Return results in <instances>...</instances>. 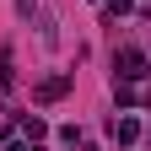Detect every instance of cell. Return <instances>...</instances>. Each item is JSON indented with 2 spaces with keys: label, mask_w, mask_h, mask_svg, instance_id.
I'll return each mask as SVG.
<instances>
[{
  "label": "cell",
  "mask_w": 151,
  "mask_h": 151,
  "mask_svg": "<svg viewBox=\"0 0 151 151\" xmlns=\"http://www.w3.org/2000/svg\"><path fill=\"white\" fill-rule=\"evenodd\" d=\"M113 76H119V81H146V76H151V60H146V54L140 49H119V54H113Z\"/></svg>",
  "instance_id": "cell-1"
},
{
  "label": "cell",
  "mask_w": 151,
  "mask_h": 151,
  "mask_svg": "<svg viewBox=\"0 0 151 151\" xmlns=\"http://www.w3.org/2000/svg\"><path fill=\"white\" fill-rule=\"evenodd\" d=\"M65 92H70V76H49V81H38L32 97H38V103H60Z\"/></svg>",
  "instance_id": "cell-2"
},
{
  "label": "cell",
  "mask_w": 151,
  "mask_h": 151,
  "mask_svg": "<svg viewBox=\"0 0 151 151\" xmlns=\"http://www.w3.org/2000/svg\"><path fill=\"white\" fill-rule=\"evenodd\" d=\"M113 140H119V146H135L140 140V119H135V113H119V119H113Z\"/></svg>",
  "instance_id": "cell-3"
},
{
  "label": "cell",
  "mask_w": 151,
  "mask_h": 151,
  "mask_svg": "<svg viewBox=\"0 0 151 151\" xmlns=\"http://www.w3.org/2000/svg\"><path fill=\"white\" fill-rule=\"evenodd\" d=\"M16 129H22L27 140H43V135H49V119H43V113H22V119H16Z\"/></svg>",
  "instance_id": "cell-4"
},
{
  "label": "cell",
  "mask_w": 151,
  "mask_h": 151,
  "mask_svg": "<svg viewBox=\"0 0 151 151\" xmlns=\"http://www.w3.org/2000/svg\"><path fill=\"white\" fill-rule=\"evenodd\" d=\"M103 11H108V22H119V16L135 11V0H103Z\"/></svg>",
  "instance_id": "cell-5"
},
{
  "label": "cell",
  "mask_w": 151,
  "mask_h": 151,
  "mask_svg": "<svg viewBox=\"0 0 151 151\" xmlns=\"http://www.w3.org/2000/svg\"><path fill=\"white\" fill-rule=\"evenodd\" d=\"M6 151H43V140H16V135H11V140H6Z\"/></svg>",
  "instance_id": "cell-6"
},
{
  "label": "cell",
  "mask_w": 151,
  "mask_h": 151,
  "mask_svg": "<svg viewBox=\"0 0 151 151\" xmlns=\"http://www.w3.org/2000/svg\"><path fill=\"white\" fill-rule=\"evenodd\" d=\"M16 11H22V16H32V0H16Z\"/></svg>",
  "instance_id": "cell-7"
},
{
  "label": "cell",
  "mask_w": 151,
  "mask_h": 151,
  "mask_svg": "<svg viewBox=\"0 0 151 151\" xmlns=\"http://www.w3.org/2000/svg\"><path fill=\"white\" fill-rule=\"evenodd\" d=\"M140 103H146V108H151V86H146V92H140Z\"/></svg>",
  "instance_id": "cell-8"
},
{
  "label": "cell",
  "mask_w": 151,
  "mask_h": 151,
  "mask_svg": "<svg viewBox=\"0 0 151 151\" xmlns=\"http://www.w3.org/2000/svg\"><path fill=\"white\" fill-rule=\"evenodd\" d=\"M92 6H103V0H92Z\"/></svg>",
  "instance_id": "cell-9"
}]
</instances>
